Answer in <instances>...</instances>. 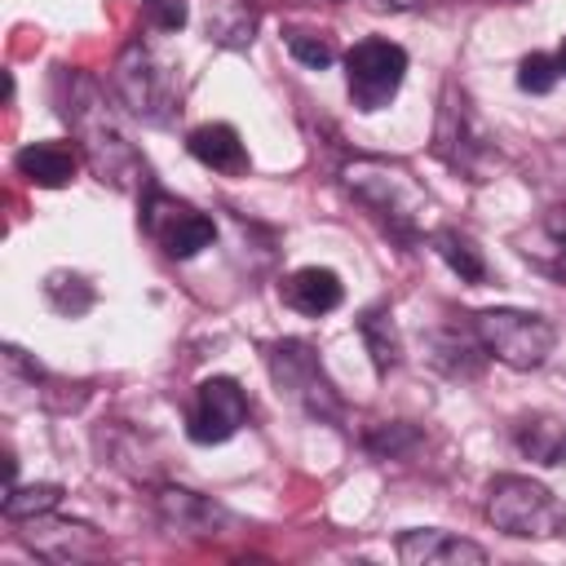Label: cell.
Wrapping results in <instances>:
<instances>
[{"label": "cell", "instance_id": "cb8c5ba5", "mask_svg": "<svg viewBox=\"0 0 566 566\" xmlns=\"http://www.w3.org/2000/svg\"><path fill=\"white\" fill-rule=\"evenodd\" d=\"M416 442H420V433H416L411 424H402V420H394V424H376V429L367 433V451L380 455V460H389V455H407Z\"/></svg>", "mask_w": 566, "mask_h": 566}, {"label": "cell", "instance_id": "5bb4252c", "mask_svg": "<svg viewBox=\"0 0 566 566\" xmlns=\"http://www.w3.org/2000/svg\"><path fill=\"white\" fill-rule=\"evenodd\" d=\"M279 296H283L287 310H296L305 318H318V314H332L345 301V287L327 265H301V270H292L283 279Z\"/></svg>", "mask_w": 566, "mask_h": 566}, {"label": "cell", "instance_id": "6da1fadb", "mask_svg": "<svg viewBox=\"0 0 566 566\" xmlns=\"http://www.w3.org/2000/svg\"><path fill=\"white\" fill-rule=\"evenodd\" d=\"M57 102H62V106H57L62 119H66V124L75 128V137H80V150H84L88 168H93L106 186H115V190L137 186V177L146 172V164L137 159L133 142H128V137L119 133V124L111 119L97 80L84 75V71L62 66V75H57Z\"/></svg>", "mask_w": 566, "mask_h": 566}, {"label": "cell", "instance_id": "2e32d148", "mask_svg": "<svg viewBox=\"0 0 566 566\" xmlns=\"http://www.w3.org/2000/svg\"><path fill=\"white\" fill-rule=\"evenodd\" d=\"M186 150L212 172H230V177L248 172V150H243V142H239V133L230 124H199L186 137Z\"/></svg>", "mask_w": 566, "mask_h": 566}, {"label": "cell", "instance_id": "52a82bcc", "mask_svg": "<svg viewBox=\"0 0 566 566\" xmlns=\"http://www.w3.org/2000/svg\"><path fill=\"white\" fill-rule=\"evenodd\" d=\"M115 93L124 97V106L150 124H164L172 115L177 102V80L172 71L142 44H128L115 62Z\"/></svg>", "mask_w": 566, "mask_h": 566}, {"label": "cell", "instance_id": "5b68a950", "mask_svg": "<svg viewBox=\"0 0 566 566\" xmlns=\"http://www.w3.org/2000/svg\"><path fill=\"white\" fill-rule=\"evenodd\" d=\"M270 376L279 385V394L287 402H296L301 411L318 416V420H336L340 416V394L327 380L318 354L305 340H274L270 345Z\"/></svg>", "mask_w": 566, "mask_h": 566}, {"label": "cell", "instance_id": "e0dca14e", "mask_svg": "<svg viewBox=\"0 0 566 566\" xmlns=\"http://www.w3.org/2000/svg\"><path fill=\"white\" fill-rule=\"evenodd\" d=\"M13 168L40 190H62L75 177V150L62 142H31L13 155Z\"/></svg>", "mask_w": 566, "mask_h": 566}, {"label": "cell", "instance_id": "7c38bea8", "mask_svg": "<svg viewBox=\"0 0 566 566\" xmlns=\"http://www.w3.org/2000/svg\"><path fill=\"white\" fill-rule=\"evenodd\" d=\"M398 557L407 566H482L486 548H478L473 539H460L451 531L420 526V531H402L398 535Z\"/></svg>", "mask_w": 566, "mask_h": 566}, {"label": "cell", "instance_id": "4316f807", "mask_svg": "<svg viewBox=\"0 0 566 566\" xmlns=\"http://www.w3.org/2000/svg\"><path fill=\"white\" fill-rule=\"evenodd\" d=\"M557 71L566 75V40H562V49H557Z\"/></svg>", "mask_w": 566, "mask_h": 566}, {"label": "cell", "instance_id": "44dd1931", "mask_svg": "<svg viewBox=\"0 0 566 566\" xmlns=\"http://www.w3.org/2000/svg\"><path fill=\"white\" fill-rule=\"evenodd\" d=\"M44 301H49L62 318H80V314H88V310H93L97 292H93V283H88V279H80V274L53 270V274L44 279Z\"/></svg>", "mask_w": 566, "mask_h": 566}, {"label": "cell", "instance_id": "4fadbf2b", "mask_svg": "<svg viewBox=\"0 0 566 566\" xmlns=\"http://www.w3.org/2000/svg\"><path fill=\"white\" fill-rule=\"evenodd\" d=\"M155 504H159V517H164V526H168L172 535H190V539H212V535H221L217 526L226 522V509L212 504V500L199 495V491L164 486V491L155 495Z\"/></svg>", "mask_w": 566, "mask_h": 566}, {"label": "cell", "instance_id": "8992f818", "mask_svg": "<svg viewBox=\"0 0 566 566\" xmlns=\"http://www.w3.org/2000/svg\"><path fill=\"white\" fill-rule=\"evenodd\" d=\"M402 75H407V49L385 35H367L345 53V84L363 115L389 106L394 93L402 88Z\"/></svg>", "mask_w": 566, "mask_h": 566}, {"label": "cell", "instance_id": "ba28073f", "mask_svg": "<svg viewBox=\"0 0 566 566\" xmlns=\"http://www.w3.org/2000/svg\"><path fill=\"white\" fill-rule=\"evenodd\" d=\"M142 226L172 261H190L203 248H212V239H217V226L208 212H199L164 190H150V199L142 203Z\"/></svg>", "mask_w": 566, "mask_h": 566}, {"label": "cell", "instance_id": "7402d4cb", "mask_svg": "<svg viewBox=\"0 0 566 566\" xmlns=\"http://www.w3.org/2000/svg\"><path fill=\"white\" fill-rule=\"evenodd\" d=\"M62 504V486L57 482H35V486H9L4 491V517L13 522H27V517H40V513H53Z\"/></svg>", "mask_w": 566, "mask_h": 566}, {"label": "cell", "instance_id": "7a4b0ae2", "mask_svg": "<svg viewBox=\"0 0 566 566\" xmlns=\"http://www.w3.org/2000/svg\"><path fill=\"white\" fill-rule=\"evenodd\" d=\"M345 190L363 203V208H371L380 221H385V230L389 234H398V239H416V230H420V217H424V208H429V195L416 186V177L407 172V168H398V164H385V159H354V164H345Z\"/></svg>", "mask_w": 566, "mask_h": 566}, {"label": "cell", "instance_id": "603a6c76", "mask_svg": "<svg viewBox=\"0 0 566 566\" xmlns=\"http://www.w3.org/2000/svg\"><path fill=\"white\" fill-rule=\"evenodd\" d=\"M557 57H548V53H526L522 62H517V88L522 93H553V84H557Z\"/></svg>", "mask_w": 566, "mask_h": 566}, {"label": "cell", "instance_id": "d6986e66", "mask_svg": "<svg viewBox=\"0 0 566 566\" xmlns=\"http://www.w3.org/2000/svg\"><path fill=\"white\" fill-rule=\"evenodd\" d=\"M433 252L451 265V274H460V283H486V256H482V248L469 239V234H460V230H438L433 234Z\"/></svg>", "mask_w": 566, "mask_h": 566}, {"label": "cell", "instance_id": "9c48e42d", "mask_svg": "<svg viewBox=\"0 0 566 566\" xmlns=\"http://www.w3.org/2000/svg\"><path fill=\"white\" fill-rule=\"evenodd\" d=\"M433 150H438V155H442L451 168L469 172L473 181H482V168H486V159L495 155L491 133H486V128H482V119L473 115L469 97H464V93H455V88H447V93H442V111H438Z\"/></svg>", "mask_w": 566, "mask_h": 566}, {"label": "cell", "instance_id": "d4e9b609", "mask_svg": "<svg viewBox=\"0 0 566 566\" xmlns=\"http://www.w3.org/2000/svg\"><path fill=\"white\" fill-rule=\"evenodd\" d=\"M287 53H292L301 66H310V71H327V66H332V57H336L332 40L310 35V31H292V35H287Z\"/></svg>", "mask_w": 566, "mask_h": 566}, {"label": "cell", "instance_id": "484cf974", "mask_svg": "<svg viewBox=\"0 0 566 566\" xmlns=\"http://www.w3.org/2000/svg\"><path fill=\"white\" fill-rule=\"evenodd\" d=\"M146 18L159 31H181L186 18H190V9H186V0H146Z\"/></svg>", "mask_w": 566, "mask_h": 566}, {"label": "cell", "instance_id": "9a60e30c", "mask_svg": "<svg viewBox=\"0 0 566 566\" xmlns=\"http://www.w3.org/2000/svg\"><path fill=\"white\" fill-rule=\"evenodd\" d=\"M203 35L221 49H252L256 4L252 0H203Z\"/></svg>", "mask_w": 566, "mask_h": 566}, {"label": "cell", "instance_id": "ac0fdd59", "mask_svg": "<svg viewBox=\"0 0 566 566\" xmlns=\"http://www.w3.org/2000/svg\"><path fill=\"white\" fill-rule=\"evenodd\" d=\"M513 438H517V451L531 455L535 464H562L566 460V429L553 416H526Z\"/></svg>", "mask_w": 566, "mask_h": 566}, {"label": "cell", "instance_id": "30bf717a", "mask_svg": "<svg viewBox=\"0 0 566 566\" xmlns=\"http://www.w3.org/2000/svg\"><path fill=\"white\" fill-rule=\"evenodd\" d=\"M243 424H248V394L239 389V380L230 376L199 380L186 416V438L199 447H217V442H230Z\"/></svg>", "mask_w": 566, "mask_h": 566}, {"label": "cell", "instance_id": "277c9868", "mask_svg": "<svg viewBox=\"0 0 566 566\" xmlns=\"http://www.w3.org/2000/svg\"><path fill=\"white\" fill-rule=\"evenodd\" d=\"M486 517L495 531L513 535V539H553L566 531V513L562 504L548 495V486L504 473L491 482L486 491Z\"/></svg>", "mask_w": 566, "mask_h": 566}, {"label": "cell", "instance_id": "8fae6325", "mask_svg": "<svg viewBox=\"0 0 566 566\" xmlns=\"http://www.w3.org/2000/svg\"><path fill=\"white\" fill-rule=\"evenodd\" d=\"M22 526H27L22 531L27 548H35V557H44V562L71 566V562H84V557H97L102 553L97 531L84 526V522H57V517L40 513V517H27Z\"/></svg>", "mask_w": 566, "mask_h": 566}, {"label": "cell", "instance_id": "3957f363", "mask_svg": "<svg viewBox=\"0 0 566 566\" xmlns=\"http://www.w3.org/2000/svg\"><path fill=\"white\" fill-rule=\"evenodd\" d=\"M473 336L486 358H495L513 371L544 367L557 345V327L531 310H482V314H473Z\"/></svg>", "mask_w": 566, "mask_h": 566}, {"label": "cell", "instance_id": "ffe728a7", "mask_svg": "<svg viewBox=\"0 0 566 566\" xmlns=\"http://www.w3.org/2000/svg\"><path fill=\"white\" fill-rule=\"evenodd\" d=\"M358 336H363V345H367L376 371H389V367L398 363V349H402V345H398L394 314H389L385 305H376V310H367V314L358 318Z\"/></svg>", "mask_w": 566, "mask_h": 566}]
</instances>
